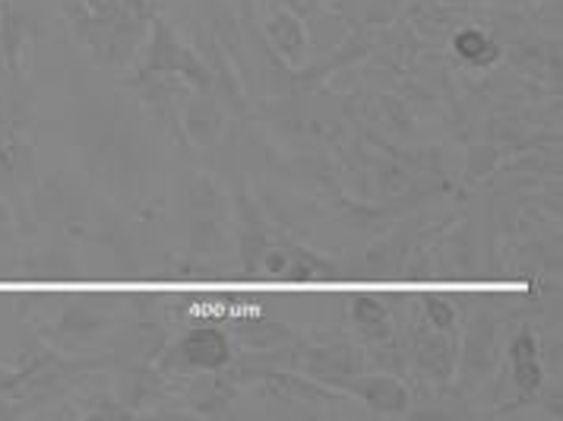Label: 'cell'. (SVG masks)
I'll return each mask as SVG.
<instances>
[{
  "instance_id": "277c9868",
  "label": "cell",
  "mask_w": 563,
  "mask_h": 421,
  "mask_svg": "<svg viewBox=\"0 0 563 421\" xmlns=\"http://www.w3.org/2000/svg\"><path fill=\"white\" fill-rule=\"evenodd\" d=\"M355 317H358V323H364L367 330H374V326L384 330V308H380L377 301H371V298H358V301H355Z\"/></svg>"
},
{
  "instance_id": "5b68a950",
  "label": "cell",
  "mask_w": 563,
  "mask_h": 421,
  "mask_svg": "<svg viewBox=\"0 0 563 421\" xmlns=\"http://www.w3.org/2000/svg\"><path fill=\"white\" fill-rule=\"evenodd\" d=\"M428 311H431V317H434L437 326H450V323H453V308H446V304H443V301H437V298L428 301Z\"/></svg>"
},
{
  "instance_id": "7a4b0ae2",
  "label": "cell",
  "mask_w": 563,
  "mask_h": 421,
  "mask_svg": "<svg viewBox=\"0 0 563 421\" xmlns=\"http://www.w3.org/2000/svg\"><path fill=\"white\" fill-rule=\"evenodd\" d=\"M512 358H516V377H519V384H522L526 390H536L538 384H541V368H538L536 362V343H532V336L516 340V345H512Z\"/></svg>"
},
{
  "instance_id": "6da1fadb",
  "label": "cell",
  "mask_w": 563,
  "mask_h": 421,
  "mask_svg": "<svg viewBox=\"0 0 563 421\" xmlns=\"http://www.w3.org/2000/svg\"><path fill=\"white\" fill-rule=\"evenodd\" d=\"M184 348H187V358H190L194 365H200V368H219V365L229 358V343H225V336L216 333V330H200V333H194Z\"/></svg>"
},
{
  "instance_id": "52a82bcc",
  "label": "cell",
  "mask_w": 563,
  "mask_h": 421,
  "mask_svg": "<svg viewBox=\"0 0 563 421\" xmlns=\"http://www.w3.org/2000/svg\"><path fill=\"white\" fill-rule=\"evenodd\" d=\"M285 266V261L282 257H269V269H282Z\"/></svg>"
},
{
  "instance_id": "8992f818",
  "label": "cell",
  "mask_w": 563,
  "mask_h": 421,
  "mask_svg": "<svg viewBox=\"0 0 563 421\" xmlns=\"http://www.w3.org/2000/svg\"><path fill=\"white\" fill-rule=\"evenodd\" d=\"M10 384H13V377L7 370H0V387H10Z\"/></svg>"
},
{
  "instance_id": "3957f363",
  "label": "cell",
  "mask_w": 563,
  "mask_h": 421,
  "mask_svg": "<svg viewBox=\"0 0 563 421\" xmlns=\"http://www.w3.org/2000/svg\"><path fill=\"white\" fill-rule=\"evenodd\" d=\"M456 52H460L465 60H472V64H490V60L497 57V45L487 42L482 32L465 29V32L456 35Z\"/></svg>"
}]
</instances>
